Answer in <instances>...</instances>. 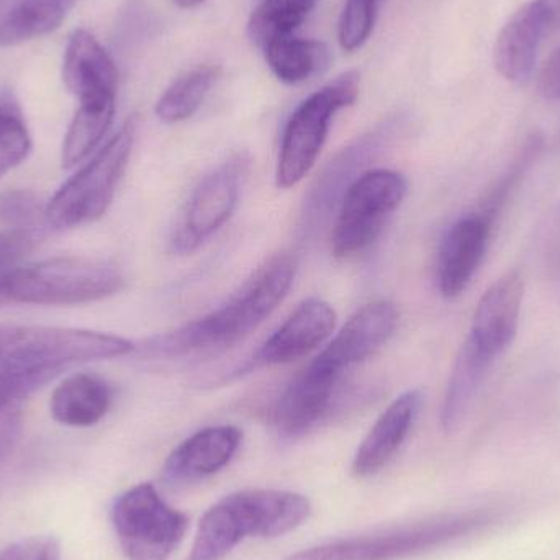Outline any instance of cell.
Segmentation results:
<instances>
[{"label": "cell", "mask_w": 560, "mask_h": 560, "mask_svg": "<svg viewBox=\"0 0 560 560\" xmlns=\"http://www.w3.org/2000/svg\"><path fill=\"white\" fill-rule=\"evenodd\" d=\"M33 248H35L33 232L10 229L0 232V276L22 268L23 261L28 258Z\"/></svg>", "instance_id": "1f68e13d"}, {"label": "cell", "mask_w": 560, "mask_h": 560, "mask_svg": "<svg viewBox=\"0 0 560 560\" xmlns=\"http://www.w3.org/2000/svg\"><path fill=\"white\" fill-rule=\"evenodd\" d=\"M137 124L133 118L85 163L46 203V223L56 230L78 229L101 219L124 177L133 151Z\"/></svg>", "instance_id": "8992f818"}, {"label": "cell", "mask_w": 560, "mask_h": 560, "mask_svg": "<svg viewBox=\"0 0 560 560\" xmlns=\"http://www.w3.org/2000/svg\"><path fill=\"white\" fill-rule=\"evenodd\" d=\"M115 102L79 104L62 143V166H78L88 160L110 130Z\"/></svg>", "instance_id": "4316f807"}, {"label": "cell", "mask_w": 560, "mask_h": 560, "mask_svg": "<svg viewBox=\"0 0 560 560\" xmlns=\"http://www.w3.org/2000/svg\"><path fill=\"white\" fill-rule=\"evenodd\" d=\"M492 223L482 213L457 220L438 253V289L444 299H457L472 282L487 252Z\"/></svg>", "instance_id": "e0dca14e"}, {"label": "cell", "mask_w": 560, "mask_h": 560, "mask_svg": "<svg viewBox=\"0 0 560 560\" xmlns=\"http://www.w3.org/2000/svg\"><path fill=\"white\" fill-rule=\"evenodd\" d=\"M312 515V503L289 490H240L207 510L189 560H223L246 539H275L295 532Z\"/></svg>", "instance_id": "3957f363"}, {"label": "cell", "mask_w": 560, "mask_h": 560, "mask_svg": "<svg viewBox=\"0 0 560 560\" xmlns=\"http://www.w3.org/2000/svg\"><path fill=\"white\" fill-rule=\"evenodd\" d=\"M392 121L374 131L362 135L348 147L342 148L319 174L310 189L300 215V232L312 236L331 215V210L339 207L342 196L361 174L359 171L374 160L382 148L387 147L392 138Z\"/></svg>", "instance_id": "8fae6325"}, {"label": "cell", "mask_w": 560, "mask_h": 560, "mask_svg": "<svg viewBox=\"0 0 560 560\" xmlns=\"http://www.w3.org/2000/svg\"><path fill=\"white\" fill-rule=\"evenodd\" d=\"M32 151V137L19 102L0 94V179L23 163Z\"/></svg>", "instance_id": "83f0119b"}, {"label": "cell", "mask_w": 560, "mask_h": 560, "mask_svg": "<svg viewBox=\"0 0 560 560\" xmlns=\"http://www.w3.org/2000/svg\"><path fill=\"white\" fill-rule=\"evenodd\" d=\"M262 51L276 78L289 85L302 84L322 74L331 61L325 43L293 35L272 39Z\"/></svg>", "instance_id": "603a6c76"}, {"label": "cell", "mask_w": 560, "mask_h": 560, "mask_svg": "<svg viewBox=\"0 0 560 560\" xmlns=\"http://www.w3.org/2000/svg\"><path fill=\"white\" fill-rule=\"evenodd\" d=\"M487 510L446 513L381 535L358 536L313 546L283 560H405L436 551L492 525Z\"/></svg>", "instance_id": "5b68a950"}, {"label": "cell", "mask_w": 560, "mask_h": 560, "mask_svg": "<svg viewBox=\"0 0 560 560\" xmlns=\"http://www.w3.org/2000/svg\"><path fill=\"white\" fill-rule=\"evenodd\" d=\"M46 222V206L36 194L12 190L0 196V223L10 230L33 232Z\"/></svg>", "instance_id": "4dcf8cb0"}, {"label": "cell", "mask_w": 560, "mask_h": 560, "mask_svg": "<svg viewBox=\"0 0 560 560\" xmlns=\"http://www.w3.org/2000/svg\"><path fill=\"white\" fill-rule=\"evenodd\" d=\"M62 79L79 104L117 102V66L107 49L88 30H75L69 36Z\"/></svg>", "instance_id": "9a60e30c"}, {"label": "cell", "mask_w": 560, "mask_h": 560, "mask_svg": "<svg viewBox=\"0 0 560 560\" xmlns=\"http://www.w3.org/2000/svg\"><path fill=\"white\" fill-rule=\"evenodd\" d=\"M110 520L128 560H167L189 529V516L167 505L151 483L121 493L112 505Z\"/></svg>", "instance_id": "ba28073f"}, {"label": "cell", "mask_w": 560, "mask_h": 560, "mask_svg": "<svg viewBox=\"0 0 560 560\" xmlns=\"http://www.w3.org/2000/svg\"><path fill=\"white\" fill-rule=\"evenodd\" d=\"M495 358L480 349L467 336L460 346L459 354L451 372L450 384L441 408V428L444 433L453 434L459 430L479 395Z\"/></svg>", "instance_id": "44dd1931"}, {"label": "cell", "mask_w": 560, "mask_h": 560, "mask_svg": "<svg viewBox=\"0 0 560 560\" xmlns=\"http://www.w3.org/2000/svg\"><path fill=\"white\" fill-rule=\"evenodd\" d=\"M177 5L183 7V9H192V7L199 5L203 0H174Z\"/></svg>", "instance_id": "8d00e7d4"}, {"label": "cell", "mask_w": 560, "mask_h": 560, "mask_svg": "<svg viewBox=\"0 0 560 560\" xmlns=\"http://www.w3.org/2000/svg\"><path fill=\"white\" fill-rule=\"evenodd\" d=\"M525 282L520 272H506L483 293L474 313L469 338L493 358L515 341L522 315Z\"/></svg>", "instance_id": "2e32d148"}, {"label": "cell", "mask_w": 560, "mask_h": 560, "mask_svg": "<svg viewBox=\"0 0 560 560\" xmlns=\"http://www.w3.org/2000/svg\"><path fill=\"white\" fill-rule=\"evenodd\" d=\"M542 143L545 141H542L541 135H532L526 140L525 147L522 148L518 156L513 161L512 166L500 177L499 183L493 186V189H490L489 196H487L486 202H483L482 212H480L490 223H493L500 210L505 206L512 190L518 186L520 180L528 173L533 163L538 160L539 153L542 150Z\"/></svg>", "instance_id": "f1b7e54d"}, {"label": "cell", "mask_w": 560, "mask_h": 560, "mask_svg": "<svg viewBox=\"0 0 560 560\" xmlns=\"http://www.w3.org/2000/svg\"><path fill=\"white\" fill-rule=\"evenodd\" d=\"M545 12L549 26L560 25V0H536Z\"/></svg>", "instance_id": "e575fe53"}, {"label": "cell", "mask_w": 560, "mask_h": 560, "mask_svg": "<svg viewBox=\"0 0 560 560\" xmlns=\"http://www.w3.org/2000/svg\"><path fill=\"white\" fill-rule=\"evenodd\" d=\"M336 312L328 302L312 296L303 300L278 331L253 355L248 371L290 364L315 351L335 331Z\"/></svg>", "instance_id": "4fadbf2b"}, {"label": "cell", "mask_w": 560, "mask_h": 560, "mask_svg": "<svg viewBox=\"0 0 560 560\" xmlns=\"http://www.w3.org/2000/svg\"><path fill=\"white\" fill-rule=\"evenodd\" d=\"M341 375L313 361L287 385L272 411L280 440H300L331 415Z\"/></svg>", "instance_id": "7c38bea8"}, {"label": "cell", "mask_w": 560, "mask_h": 560, "mask_svg": "<svg viewBox=\"0 0 560 560\" xmlns=\"http://www.w3.org/2000/svg\"><path fill=\"white\" fill-rule=\"evenodd\" d=\"M538 89L542 97L560 101V48L556 49L539 69Z\"/></svg>", "instance_id": "836d02e7"}, {"label": "cell", "mask_w": 560, "mask_h": 560, "mask_svg": "<svg viewBox=\"0 0 560 560\" xmlns=\"http://www.w3.org/2000/svg\"><path fill=\"white\" fill-rule=\"evenodd\" d=\"M124 283L120 269L104 259H48L0 276V306L81 305L115 295Z\"/></svg>", "instance_id": "277c9868"}, {"label": "cell", "mask_w": 560, "mask_h": 560, "mask_svg": "<svg viewBox=\"0 0 560 560\" xmlns=\"http://www.w3.org/2000/svg\"><path fill=\"white\" fill-rule=\"evenodd\" d=\"M220 66L200 65L184 72L158 101V118L164 124H179L192 117L220 78Z\"/></svg>", "instance_id": "d4e9b609"}, {"label": "cell", "mask_w": 560, "mask_h": 560, "mask_svg": "<svg viewBox=\"0 0 560 560\" xmlns=\"http://www.w3.org/2000/svg\"><path fill=\"white\" fill-rule=\"evenodd\" d=\"M236 427H210L187 438L167 457L163 476L171 483H189L220 472L232 463L242 444Z\"/></svg>", "instance_id": "d6986e66"}, {"label": "cell", "mask_w": 560, "mask_h": 560, "mask_svg": "<svg viewBox=\"0 0 560 560\" xmlns=\"http://www.w3.org/2000/svg\"><path fill=\"white\" fill-rule=\"evenodd\" d=\"M75 0H19L0 22V46H15L61 26Z\"/></svg>", "instance_id": "cb8c5ba5"}, {"label": "cell", "mask_w": 560, "mask_h": 560, "mask_svg": "<svg viewBox=\"0 0 560 560\" xmlns=\"http://www.w3.org/2000/svg\"><path fill=\"white\" fill-rule=\"evenodd\" d=\"M381 0H346L338 23V42L345 51L362 48L371 38Z\"/></svg>", "instance_id": "f546056e"}, {"label": "cell", "mask_w": 560, "mask_h": 560, "mask_svg": "<svg viewBox=\"0 0 560 560\" xmlns=\"http://www.w3.org/2000/svg\"><path fill=\"white\" fill-rule=\"evenodd\" d=\"M548 28V20L536 0L525 3L506 22L493 48V65L506 81L525 82L533 74Z\"/></svg>", "instance_id": "ffe728a7"}, {"label": "cell", "mask_w": 560, "mask_h": 560, "mask_svg": "<svg viewBox=\"0 0 560 560\" xmlns=\"http://www.w3.org/2000/svg\"><path fill=\"white\" fill-rule=\"evenodd\" d=\"M359 89L361 78L358 72L348 71L306 97L293 110L280 143L276 170L279 189H290L305 179L325 147L332 117L358 101Z\"/></svg>", "instance_id": "52a82bcc"}, {"label": "cell", "mask_w": 560, "mask_h": 560, "mask_svg": "<svg viewBox=\"0 0 560 560\" xmlns=\"http://www.w3.org/2000/svg\"><path fill=\"white\" fill-rule=\"evenodd\" d=\"M135 351L130 339L75 328L13 329L0 348V431L19 427L20 405L65 371Z\"/></svg>", "instance_id": "6da1fadb"}, {"label": "cell", "mask_w": 560, "mask_h": 560, "mask_svg": "<svg viewBox=\"0 0 560 560\" xmlns=\"http://www.w3.org/2000/svg\"><path fill=\"white\" fill-rule=\"evenodd\" d=\"M13 329H15V326L0 325V348H2V346L5 345L7 339L12 336Z\"/></svg>", "instance_id": "d590c367"}, {"label": "cell", "mask_w": 560, "mask_h": 560, "mask_svg": "<svg viewBox=\"0 0 560 560\" xmlns=\"http://www.w3.org/2000/svg\"><path fill=\"white\" fill-rule=\"evenodd\" d=\"M398 325L397 306L387 300H377L362 306L339 329L338 335L316 355V364L342 372L372 358L387 345Z\"/></svg>", "instance_id": "5bb4252c"}, {"label": "cell", "mask_w": 560, "mask_h": 560, "mask_svg": "<svg viewBox=\"0 0 560 560\" xmlns=\"http://www.w3.org/2000/svg\"><path fill=\"white\" fill-rule=\"evenodd\" d=\"M248 163L245 154H233L200 179L171 238L173 253L192 255L232 219Z\"/></svg>", "instance_id": "30bf717a"}, {"label": "cell", "mask_w": 560, "mask_h": 560, "mask_svg": "<svg viewBox=\"0 0 560 560\" xmlns=\"http://www.w3.org/2000/svg\"><path fill=\"white\" fill-rule=\"evenodd\" d=\"M424 395L420 388H411L395 398L377 418L352 459L355 477H371L381 472L394 459L401 444L407 441L418 413L423 407Z\"/></svg>", "instance_id": "ac0fdd59"}, {"label": "cell", "mask_w": 560, "mask_h": 560, "mask_svg": "<svg viewBox=\"0 0 560 560\" xmlns=\"http://www.w3.org/2000/svg\"><path fill=\"white\" fill-rule=\"evenodd\" d=\"M407 190V179L397 171L374 170L361 174L339 202L332 229V255L346 259L365 252L401 206Z\"/></svg>", "instance_id": "9c48e42d"}, {"label": "cell", "mask_w": 560, "mask_h": 560, "mask_svg": "<svg viewBox=\"0 0 560 560\" xmlns=\"http://www.w3.org/2000/svg\"><path fill=\"white\" fill-rule=\"evenodd\" d=\"M295 272V256H272L220 308L173 331L153 336L141 346V355L151 361H176L236 345L276 312L289 293Z\"/></svg>", "instance_id": "7a4b0ae2"}, {"label": "cell", "mask_w": 560, "mask_h": 560, "mask_svg": "<svg viewBox=\"0 0 560 560\" xmlns=\"http://www.w3.org/2000/svg\"><path fill=\"white\" fill-rule=\"evenodd\" d=\"M112 387L94 374L69 375L52 392L51 415L58 423L71 428L97 424L110 410Z\"/></svg>", "instance_id": "7402d4cb"}, {"label": "cell", "mask_w": 560, "mask_h": 560, "mask_svg": "<svg viewBox=\"0 0 560 560\" xmlns=\"http://www.w3.org/2000/svg\"><path fill=\"white\" fill-rule=\"evenodd\" d=\"M0 560H62L61 545L52 536H30L3 548Z\"/></svg>", "instance_id": "d6a6232c"}, {"label": "cell", "mask_w": 560, "mask_h": 560, "mask_svg": "<svg viewBox=\"0 0 560 560\" xmlns=\"http://www.w3.org/2000/svg\"><path fill=\"white\" fill-rule=\"evenodd\" d=\"M248 36L253 45L265 48L272 39L283 38L308 19L318 0H253Z\"/></svg>", "instance_id": "484cf974"}]
</instances>
